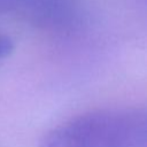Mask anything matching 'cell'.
Instances as JSON below:
<instances>
[{
	"mask_svg": "<svg viewBox=\"0 0 147 147\" xmlns=\"http://www.w3.org/2000/svg\"><path fill=\"white\" fill-rule=\"evenodd\" d=\"M146 113L110 108L82 114L51 130L40 147H146Z\"/></svg>",
	"mask_w": 147,
	"mask_h": 147,
	"instance_id": "cell-1",
	"label": "cell"
},
{
	"mask_svg": "<svg viewBox=\"0 0 147 147\" xmlns=\"http://www.w3.org/2000/svg\"><path fill=\"white\" fill-rule=\"evenodd\" d=\"M13 49H14V45L10 38L0 33V59L8 56L13 52Z\"/></svg>",
	"mask_w": 147,
	"mask_h": 147,
	"instance_id": "cell-2",
	"label": "cell"
}]
</instances>
